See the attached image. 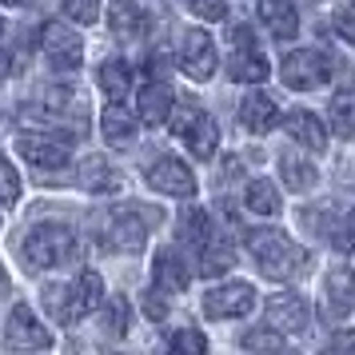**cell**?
<instances>
[{
	"mask_svg": "<svg viewBox=\"0 0 355 355\" xmlns=\"http://www.w3.org/2000/svg\"><path fill=\"white\" fill-rule=\"evenodd\" d=\"M100 132H104V140L112 148H124L136 140V116L124 108V104H108L104 112H100Z\"/></svg>",
	"mask_w": 355,
	"mask_h": 355,
	"instance_id": "d6986e66",
	"label": "cell"
},
{
	"mask_svg": "<svg viewBox=\"0 0 355 355\" xmlns=\"http://www.w3.org/2000/svg\"><path fill=\"white\" fill-rule=\"evenodd\" d=\"M176 136L188 144L192 156H200V160H211V156H216V144H220L216 120H211L208 112H200L196 104H184L176 112Z\"/></svg>",
	"mask_w": 355,
	"mask_h": 355,
	"instance_id": "3957f363",
	"label": "cell"
},
{
	"mask_svg": "<svg viewBox=\"0 0 355 355\" xmlns=\"http://www.w3.org/2000/svg\"><path fill=\"white\" fill-rule=\"evenodd\" d=\"M232 263H236V256H232V248L227 243H204V259H200V275L204 279H216V275L232 272Z\"/></svg>",
	"mask_w": 355,
	"mask_h": 355,
	"instance_id": "83f0119b",
	"label": "cell"
},
{
	"mask_svg": "<svg viewBox=\"0 0 355 355\" xmlns=\"http://www.w3.org/2000/svg\"><path fill=\"white\" fill-rule=\"evenodd\" d=\"M148 216L144 208H120L108 216V227H104V236H108V248L116 252H140L148 243Z\"/></svg>",
	"mask_w": 355,
	"mask_h": 355,
	"instance_id": "5b68a950",
	"label": "cell"
},
{
	"mask_svg": "<svg viewBox=\"0 0 355 355\" xmlns=\"http://www.w3.org/2000/svg\"><path fill=\"white\" fill-rule=\"evenodd\" d=\"M331 132L343 140H355V92H339L331 100Z\"/></svg>",
	"mask_w": 355,
	"mask_h": 355,
	"instance_id": "484cf974",
	"label": "cell"
},
{
	"mask_svg": "<svg viewBox=\"0 0 355 355\" xmlns=\"http://www.w3.org/2000/svg\"><path fill=\"white\" fill-rule=\"evenodd\" d=\"M188 4H192L196 17H204V20H224L227 17V0H188Z\"/></svg>",
	"mask_w": 355,
	"mask_h": 355,
	"instance_id": "8d00e7d4",
	"label": "cell"
},
{
	"mask_svg": "<svg viewBox=\"0 0 355 355\" xmlns=\"http://www.w3.org/2000/svg\"><path fill=\"white\" fill-rule=\"evenodd\" d=\"M0 4H12V8H24V4H28V0H0Z\"/></svg>",
	"mask_w": 355,
	"mask_h": 355,
	"instance_id": "7bdbcfd3",
	"label": "cell"
},
{
	"mask_svg": "<svg viewBox=\"0 0 355 355\" xmlns=\"http://www.w3.org/2000/svg\"><path fill=\"white\" fill-rule=\"evenodd\" d=\"M0 33H4V20H0Z\"/></svg>",
	"mask_w": 355,
	"mask_h": 355,
	"instance_id": "ee69618b",
	"label": "cell"
},
{
	"mask_svg": "<svg viewBox=\"0 0 355 355\" xmlns=\"http://www.w3.org/2000/svg\"><path fill=\"white\" fill-rule=\"evenodd\" d=\"M96 84L104 88V96H112V100H124V92L132 88V72L124 60H104L96 72Z\"/></svg>",
	"mask_w": 355,
	"mask_h": 355,
	"instance_id": "d4e9b609",
	"label": "cell"
},
{
	"mask_svg": "<svg viewBox=\"0 0 355 355\" xmlns=\"http://www.w3.org/2000/svg\"><path fill=\"white\" fill-rule=\"evenodd\" d=\"M72 256V232L64 224H40L24 240V263L33 268H56Z\"/></svg>",
	"mask_w": 355,
	"mask_h": 355,
	"instance_id": "7a4b0ae2",
	"label": "cell"
},
{
	"mask_svg": "<svg viewBox=\"0 0 355 355\" xmlns=\"http://www.w3.org/2000/svg\"><path fill=\"white\" fill-rule=\"evenodd\" d=\"M168 347H172V352H208V339L200 336V331H188V327H184V331H176V336L168 339Z\"/></svg>",
	"mask_w": 355,
	"mask_h": 355,
	"instance_id": "e575fe53",
	"label": "cell"
},
{
	"mask_svg": "<svg viewBox=\"0 0 355 355\" xmlns=\"http://www.w3.org/2000/svg\"><path fill=\"white\" fill-rule=\"evenodd\" d=\"M184 243H208V236H211V220H208V211H200V208H192V211H184L180 216V232H176Z\"/></svg>",
	"mask_w": 355,
	"mask_h": 355,
	"instance_id": "f1b7e54d",
	"label": "cell"
},
{
	"mask_svg": "<svg viewBox=\"0 0 355 355\" xmlns=\"http://www.w3.org/2000/svg\"><path fill=\"white\" fill-rule=\"evenodd\" d=\"M148 184H152L156 192L180 196V200L196 196V176H192V168H188V164H180L176 156H164V160L152 164V168H148Z\"/></svg>",
	"mask_w": 355,
	"mask_h": 355,
	"instance_id": "9c48e42d",
	"label": "cell"
},
{
	"mask_svg": "<svg viewBox=\"0 0 355 355\" xmlns=\"http://www.w3.org/2000/svg\"><path fill=\"white\" fill-rule=\"evenodd\" d=\"M243 204H248V211H256V216H275V211L284 208V200H279L272 180H252L248 192H243Z\"/></svg>",
	"mask_w": 355,
	"mask_h": 355,
	"instance_id": "cb8c5ba5",
	"label": "cell"
},
{
	"mask_svg": "<svg viewBox=\"0 0 355 355\" xmlns=\"http://www.w3.org/2000/svg\"><path fill=\"white\" fill-rule=\"evenodd\" d=\"M68 100H72L68 88H44V92H40V108H44L49 116H56V112H64L68 108Z\"/></svg>",
	"mask_w": 355,
	"mask_h": 355,
	"instance_id": "d590c367",
	"label": "cell"
},
{
	"mask_svg": "<svg viewBox=\"0 0 355 355\" xmlns=\"http://www.w3.org/2000/svg\"><path fill=\"white\" fill-rule=\"evenodd\" d=\"M331 24H336V33L343 36V40H355V4H343V8H336Z\"/></svg>",
	"mask_w": 355,
	"mask_h": 355,
	"instance_id": "74e56055",
	"label": "cell"
},
{
	"mask_svg": "<svg viewBox=\"0 0 355 355\" xmlns=\"http://www.w3.org/2000/svg\"><path fill=\"white\" fill-rule=\"evenodd\" d=\"M80 184L88 192H112V188H120V176L112 172V164L104 156H88L80 164Z\"/></svg>",
	"mask_w": 355,
	"mask_h": 355,
	"instance_id": "603a6c76",
	"label": "cell"
},
{
	"mask_svg": "<svg viewBox=\"0 0 355 355\" xmlns=\"http://www.w3.org/2000/svg\"><path fill=\"white\" fill-rule=\"evenodd\" d=\"M144 311L152 315V320H164V315H168V307H164L156 295H148V300H144Z\"/></svg>",
	"mask_w": 355,
	"mask_h": 355,
	"instance_id": "ab89813d",
	"label": "cell"
},
{
	"mask_svg": "<svg viewBox=\"0 0 355 355\" xmlns=\"http://www.w3.org/2000/svg\"><path fill=\"white\" fill-rule=\"evenodd\" d=\"M64 12H68V20H76V24H96L100 0H64Z\"/></svg>",
	"mask_w": 355,
	"mask_h": 355,
	"instance_id": "836d02e7",
	"label": "cell"
},
{
	"mask_svg": "<svg viewBox=\"0 0 355 355\" xmlns=\"http://www.w3.org/2000/svg\"><path fill=\"white\" fill-rule=\"evenodd\" d=\"M152 275H156V288L160 291H184L188 288V263H184L172 248H168V252H156Z\"/></svg>",
	"mask_w": 355,
	"mask_h": 355,
	"instance_id": "ffe728a7",
	"label": "cell"
},
{
	"mask_svg": "<svg viewBox=\"0 0 355 355\" xmlns=\"http://www.w3.org/2000/svg\"><path fill=\"white\" fill-rule=\"evenodd\" d=\"M180 68L192 76V80H208L216 72V44L204 28H188L184 33V52H180Z\"/></svg>",
	"mask_w": 355,
	"mask_h": 355,
	"instance_id": "8fae6325",
	"label": "cell"
},
{
	"mask_svg": "<svg viewBox=\"0 0 355 355\" xmlns=\"http://www.w3.org/2000/svg\"><path fill=\"white\" fill-rule=\"evenodd\" d=\"M108 28L112 36L120 40H136V36L148 33V12L140 0H112V8H108Z\"/></svg>",
	"mask_w": 355,
	"mask_h": 355,
	"instance_id": "9a60e30c",
	"label": "cell"
},
{
	"mask_svg": "<svg viewBox=\"0 0 355 355\" xmlns=\"http://www.w3.org/2000/svg\"><path fill=\"white\" fill-rule=\"evenodd\" d=\"M240 120L248 132H272L275 120H279V108H275L272 96H263V92H248L240 100Z\"/></svg>",
	"mask_w": 355,
	"mask_h": 355,
	"instance_id": "2e32d148",
	"label": "cell"
},
{
	"mask_svg": "<svg viewBox=\"0 0 355 355\" xmlns=\"http://www.w3.org/2000/svg\"><path fill=\"white\" fill-rule=\"evenodd\" d=\"M259 20H263L279 40H291L295 28H300V17H295V4H291V0H263V4H259Z\"/></svg>",
	"mask_w": 355,
	"mask_h": 355,
	"instance_id": "7402d4cb",
	"label": "cell"
},
{
	"mask_svg": "<svg viewBox=\"0 0 355 355\" xmlns=\"http://www.w3.org/2000/svg\"><path fill=\"white\" fill-rule=\"evenodd\" d=\"M279 76H284V84H288V88L307 92V88H320V84L331 80V64H327V56H323V52L300 49V52H288V56H284Z\"/></svg>",
	"mask_w": 355,
	"mask_h": 355,
	"instance_id": "277c9868",
	"label": "cell"
},
{
	"mask_svg": "<svg viewBox=\"0 0 355 355\" xmlns=\"http://www.w3.org/2000/svg\"><path fill=\"white\" fill-rule=\"evenodd\" d=\"M252 307H256L252 284H224V288H216L204 295V311H208L211 320H240Z\"/></svg>",
	"mask_w": 355,
	"mask_h": 355,
	"instance_id": "52a82bcc",
	"label": "cell"
},
{
	"mask_svg": "<svg viewBox=\"0 0 355 355\" xmlns=\"http://www.w3.org/2000/svg\"><path fill=\"white\" fill-rule=\"evenodd\" d=\"M243 347H252V352H279V347H284V331L268 323L263 331H248V336H243Z\"/></svg>",
	"mask_w": 355,
	"mask_h": 355,
	"instance_id": "1f68e13d",
	"label": "cell"
},
{
	"mask_svg": "<svg viewBox=\"0 0 355 355\" xmlns=\"http://www.w3.org/2000/svg\"><path fill=\"white\" fill-rule=\"evenodd\" d=\"M64 300H68V288H49L44 291V304H49V311L60 320V311H64Z\"/></svg>",
	"mask_w": 355,
	"mask_h": 355,
	"instance_id": "f35d334b",
	"label": "cell"
},
{
	"mask_svg": "<svg viewBox=\"0 0 355 355\" xmlns=\"http://www.w3.org/2000/svg\"><path fill=\"white\" fill-rule=\"evenodd\" d=\"M104 304V279L96 272H80L76 284L68 288V300H64V311H60V323H76L84 315H92V307Z\"/></svg>",
	"mask_w": 355,
	"mask_h": 355,
	"instance_id": "ba28073f",
	"label": "cell"
},
{
	"mask_svg": "<svg viewBox=\"0 0 355 355\" xmlns=\"http://www.w3.org/2000/svg\"><path fill=\"white\" fill-rule=\"evenodd\" d=\"M40 49H44V56L52 60V68H80V60H84L80 36L72 33V28H64V24H44Z\"/></svg>",
	"mask_w": 355,
	"mask_h": 355,
	"instance_id": "30bf717a",
	"label": "cell"
},
{
	"mask_svg": "<svg viewBox=\"0 0 355 355\" xmlns=\"http://www.w3.org/2000/svg\"><path fill=\"white\" fill-rule=\"evenodd\" d=\"M327 236H331V248L347 256V252L355 248V208L339 211V216H336V224H331V232H327Z\"/></svg>",
	"mask_w": 355,
	"mask_h": 355,
	"instance_id": "4dcf8cb0",
	"label": "cell"
},
{
	"mask_svg": "<svg viewBox=\"0 0 355 355\" xmlns=\"http://www.w3.org/2000/svg\"><path fill=\"white\" fill-rule=\"evenodd\" d=\"M336 347H355V336H339V339H336Z\"/></svg>",
	"mask_w": 355,
	"mask_h": 355,
	"instance_id": "60d3db41",
	"label": "cell"
},
{
	"mask_svg": "<svg viewBox=\"0 0 355 355\" xmlns=\"http://www.w3.org/2000/svg\"><path fill=\"white\" fill-rule=\"evenodd\" d=\"M17 152L36 168H64L68 164V148L60 144V136H40V132H28L17 140Z\"/></svg>",
	"mask_w": 355,
	"mask_h": 355,
	"instance_id": "4fadbf2b",
	"label": "cell"
},
{
	"mask_svg": "<svg viewBox=\"0 0 355 355\" xmlns=\"http://www.w3.org/2000/svg\"><path fill=\"white\" fill-rule=\"evenodd\" d=\"M4 339H8V347H36V352L52 347V331L28 307H12V315L4 323Z\"/></svg>",
	"mask_w": 355,
	"mask_h": 355,
	"instance_id": "7c38bea8",
	"label": "cell"
},
{
	"mask_svg": "<svg viewBox=\"0 0 355 355\" xmlns=\"http://www.w3.org/2000/svg\"><path fill=\"white\" fill-rule=\"evenodd\" d=\"M279 176H284V184H288L291 192H307V188L315 184V164L284 156V160H279Z\"/></svg>",
	"mask_w": 355,
	"mask_h": 355,
	"instance_id": "4316f807",
	"label": "cell"
},
{
	"mask_svg": "<svg viewBox=\"0 0 355 355\" xmlns=\"http://www.w3.org/2000/svg\"><path fill=\"white\" fill-rule=\"evenodd\" d=\"M136 108H140V120L144 124H164L168 116H172V108H176V100H172V88L168 84H144L140 88V100H136Z\"/></svg>",
	"mask_w": 355,
	"mask_h": 355,
	"instance_id": "e0dca14e",
	"label": "cell"
},
{
	"mask_svg": "<svg viewBox=\"0 0 355 355\" xmlns=\"http://www.w3.org/2000/svg\"><path fill=\"white\" fill-rule=\"evenodd\" d=\"M20 200V176H17V168L0 156V204L8 208V204H17Z\"/></svg>",
	"mask_w": 355,
	"mask_h": 355,
	"instance_id": "d6a6232c",
	"label": "cell"
},
{
	"mask_svg": "<svg viewBox=\"0 0 355 355\" xmlns=\"http://www.w3.org/2000/svg\"><path fill=\"white\" fill-rule=\"evenodd\" d=\"M248 243H252V256H256L259 272L268 275V279H291V275L300 272L304 252H300L284 232H268V227H263V232H252Z\"/></svg>",
	"mask_w": 355,
	"mask_h": 355,
	"instance_id": "6da1fadb",
	"label": "cell"
},
{
	"mask_svg": "<svg viewBox=\"0 0 355 355\" xmlns=\"http://www.w3.org/2000/svg\"><path fill=\"white\" fill-rule=\"evenodd\" d=\"M4 76H8V56L0 52V80H4Z\"/></svg>",
	"mask_w": 355,
	"mask_h": 355,
	"instance_id": "b9f144b4",
	"label": "cell"
},
{
	"mask_svg": "<svg viewBox=\"0 0 355 355\" xmlns=\"http://www.w3.org/2000/svg\"><path fill=\"white\" fill-rule=\"evenodd\" d=\"M232 44H236L232 60H227V72H232V80H243V84H259V80H268L272 64L263 60V52L256 49V40H252V33H248L243 24L236 28V33H232Z\"/></svg>",
	"mask_w": 355,
	"mask_h": 355,
	"instance_id": "8992f818",
	"label": "cell"
},
{
	"mask_svg": "<svg viewBox=\"0 0 355 355\" xmlns=\"http://www.w3.org/2000/svg\"><path fill=\"white\" fill-rule=\"evenodd\" d=\"M307 320H311V311L295 291H275L268 300V323L279 327V331H304Z\"/></svg>",
	"mask_w": 355,
	"mask_h": 355,
	"instance_id": "5bb4252c",
	"label": "cell"
},
{
	"mask_svg": "<svg viewBox=\"0 0 355 355\" xmlns=\"http://www.w3.org/2000/svg\"><path fill=\"white\" fill-rule=\"evenodd\" d=\"M327 304H331L336 315H347L355 307V272L347 263H339V268L327 272Z\"/></svg>",
	"mask_w": 355,
	"mask_h": 355,
	"instance_id": "44dd1931",
	"label": "cell"
},
{
	"mask_svg": "<svg viewBox=\"0 0 355 355\" xmlns=\"http://www.w3.org/2000/svg\"><path fill=\"white\" fill-rule=\"evenodd\" d=\"M128 315H132L128 300H124V295H112V300H104L100 323H104V331H108V336H124V331H128Z\"/></svg>",
	"mask_w": 355,
	"mask_h": 355,
	"instance_id": "f546056e",
	"label": "cell"
},
{
	"mask_svg": "<svg viewBox=\"0 0 355 355\" xmlns=\"http://www.w3.org/2000/svg\"><path fill=\"white\" fill-rule=\"evenodd\" d=\"M284 132H288L295 144L311 148V152H323V148H327V132H323V124L311 112H304V108L284 116Z\"/></svg>",
	"mask_w": 355,
	"mask_h": 355,
	"instance_id": "ac0fdd59",
	"label": "cell"
}]
</instances>
